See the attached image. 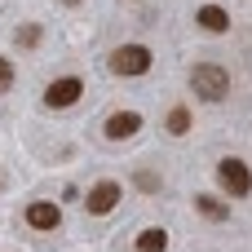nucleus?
Returning <instances> with one entry per match:
<instances>
[{"instance_id": "4468645a", "label": "nucleus", "mask_w": 252, "mask_h": 252, "mask_svg": "<svg viewBox=\"0 0 252 252\" xmlns=\"http://www.w3.org/2000/svg\"><path fill=\"white\" fill-rule=\"evenodd\" d=\"M9 89H13V62L0 58V93H9Z\"/></svg>"}, {"instance_id": "6e6552de", "label": "nucleus", "mask_w": 252, "mask_h": 252, "mask_svg": "<svg viewBox=\"0 0 252 252\" xmlns=\"http://www.w3.org/2000/svg\"><path fill=\"white\" fill-rule=\"evenodd\" d=\"M195 22H199L204 31H230V13H226L221 4H199V9H195Z\"/></svg>"}, {"instance_id": "f03ea898", "label": "nucleus", "mask_w": 252, "mask_h": 252, "mask_svg": "<svg viewBox=\"0 0 252 252\" xmlns=\"http://www.w3.org/2000/svg\"><path fill=\"white\" fill-rule=\"evenodd\" d=\"M106 66H111L115 75H142V71H151V49H146V44H120V49L106 58Z\"/></svg>"}, {"instance_id": "9d476101", "label": "nucleus", "mask_w": 252, "mask_h": 252, "mask_svg": "<svg viewBox=\"0 0 252 252\" xmlns=\"http://www.w3.org/2000/svg\"><path fill=\"white\" fill-rule=\"evenodd\" d=\"M164 128H168L173 137L190 133V111H186V106H173V111H168V120H164Z\"/></svg>"}, {"instance_id": "20e7f679", "label": "nucleus", "mask_w": 252, "mask_h": 252, "mask_svg": "<svg viewBox=\"0 0 252 252\" xmlns=\"http://www.w3.org/2000/svg\"><path fill=\"white\" fill-rule=\"evenodd\" d=\"M80 93H84V80H80V75H58V80L44 89V106H49V111H62V106L80 102Z\"/></svg>"}, {"instance_id": "7ed1b4c3", "label": "nucleus", "mask_w": 252, "mask_h": 252, "mask_svg": "<svg viewBox=\"0 0 252 252\" xmlns=\"http://www.w3.org/2000/svg\"><path fill=\"white\" fill-rule=\"evenodd\" d=\"M217 182H221V190H230L235 199L252 195V173H248V164L235 159V155H226V159L217 164Z\"/></svg>"}, {"instance_id": "f8f14e48", "label": "nucleus", "mask_w": 252, "mask_h": 252, "mask_svg": "<svg viewBox=\"0 0 252 252\" xmlns=\"http://www.w3.org/2000/svg\"><path fill=\"white\" fill-rule=\"evenodd\" d=\"M40 35H44V31H40L35 22H27V27H18V49H35V44H40Z\"/></svg>"}, {"instance_id": "423d86ee", "label": "nucleus", "mask_w": 252, "mask_h": 252, "mask_svg": "<svg viewBox=\"0 0 252 252\" xmlns=\"http://www.w3.org/2000/svg\"><path fill=\"white\" fill-rule=\"evenodd\" d=\"M27 226L31 230H53V226H62V208L58 204H49V199H35V204H27Z\"/></svg>"}, {"instance_id": "2eb2a0df", "label": "nucleus", "mask_w": 252, "mask_h": 252, "mask_svg": "<svg viewBox=\"0 0 252 252\" xmlns=\"http://www.w3.org/2000/svg\"><path fill=\"white\" fill-rule=\"evenodd\" d=\"M62 4H84V0H62Z\"/></svg>"}, {"instance_id": "ddd939ff", "label": "nucleus", "mask_w": 252, "mask_h": 252, "mask_svg": "<svg viewBox=\"0 0 252 252\" xmlns=\"http://www.w3.org/2000/svg\"><path fill=\"white\" fill-rule=\"evenodd\" d=\"M137 186H142L146 195H155V190H159V173H146V168H142V173H137Z\"/></svg>"}, {"instance_id": "f257e3e1", "label": "nucleus", "mask_w": 252, "mask_h": 252, "mask_svg": "<svg viewBox=\"0 0 252 252\" xmlns=\"http://www.w3.org/2000/svg\"><path fill=\"white\" fill-rule=\"evenodd\" d=\"M190 89H195V97H204V102H221V97L230 93V75H226V66H217V62H199V66H190Z\"/></svg>"}, {"instance_id": "0eeeda50", "label": "nucleus", "mask_w": 252, "mask_h": 252, "mask_svg": "<svg viewBox=\"0 0 252 252\" xmlns=\"http://www.w3.org/2000/svg\"><path fill=\"white\" fill-rule=\"evenodd\" d=\"M133 133H142V115H137V111H115V115H106V137H111V142H124V137H133Z\"/></svg>"}, {"instance_id": "9b49d317", "label": "nucleus", "mask_w": 252, "mask_h": 252, "mask_svg": "<svg viewBox=\"0 0 252 252\" xmlns=\"http://www.w3.org/2000/svg\"><path fill=\"white\" fill-rule=\"evenodd\" d=\"M195 208H199L208 221H226V217H230V208H226V204H217V199H208V195H199V199H195Z\"/></svg>"}, {"instance_id": "1a4fd4ad", "label": "nucleus", "mask_w": 252, "mask_h": 252, "mask_svg": "<svg viewBox=\"0 0 252 252\" xmlns=\"http://www.w3.org/2000/svg\"><path fill=\"white\" fill-rule=\"evenodd\" d=\"M164 248H168V235H164L159 226L142 230V235H137V244H133V252H164Z\"/></svg>"}, {"instance_id": "39448f33", "label": "nucleus", "mask_w": 252, "mask_h": 252, "mask_svg": "<svg viewBox=\"0 0 252 252\" xmlns=\"http://www.w3.org/2000/svg\"><path fill=\"white\" fill-rule=\"evenodd\" d=\"M120 195H124V190H120V182H97V186L84 195V208H89L93 217H106V213L120 204Z\"/></svg>"}]
</instances>
